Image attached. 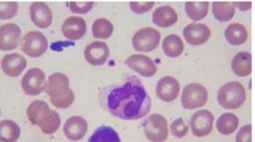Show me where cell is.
<instances>
[{
    "mask_svg": "<svg viewBox=\"0 0 255 142\" xmlns=\"http://www.w3.org/2000/svg\"><path fill=\"white\" fill-rule=\"evenodd\" d=\"M209 94L206 88L197 83L186 85L181 95V105L184 109L195 110L206 105Z\"/></svg>",
    "mask_w": 255,
    "mask_h": 142,
    "instance_id": "obj_5",
    "label": "cell"
},
{
    "mask_svg": "<svg viewBox=\"0 0 255 142\" xmlns=\"http://www.w3.org/2000/svg\"><path fill=\"white\" fill-rule=\"evenodd\" d=\"M18 9L17 2H0V20H10L15 17Z\"/></svg>",
    "mask_w": 255,
    "mask_h": 142,
    "instance_id": "obj_30",
    "label": "cell"
},
{
    "mask_svg": "<svg viewBox=\"0 0 255 142\" xmlns=\"http://www.w3.org/2000/svg\"><path fill=\"white\" fill-rule=\"evenodd\" d=\"M93 2H70L69 9L74 14H87L93 9Z\"/></svg>",
    "mask_w": 255,
    "mask_h": 142,
    "instance_id": "obj_32",
    "label": "cell"
},
{
    "mask_svg": "<svg viewBox=\"0 0 255 142\" xmlns=\"http://www.w3.org/2000/svg\"><path fill=\"white\" fill-rule=\"evenodd\" d=\"M69 84V79L64 73H55L49 76L44 90L55 108L67 109L73 104L75 96Z\"/></svg>",
    "mask_w": 255,
    "mask_h": 142,
    "instance_id": "obj_3",
    "label": "cell"
},
{
    "mask_svg": "<svg viewBox=\"0 0 255 142\" xmlns=\"http://www.w3.org/2000/svg\"><path fill=\"white\" fill-rule=\"evenodd\" d=\"M61 32L64 37L69 40H79L86 34L87 25L83 18L71 16L64 21Z\"/></svg>",
    "mask_w": 255,
    "mask_h": 142,
    "instance_id": "obj_18",
    "label": "cell"
},
{
    "mask_svg": "<svg viewBox=\"0 0 255 142\" xmlns=\"http://www.w3.org/2000/svg\"><path fill=\"white\" fill-rule=\"evenodd\" d=\"M46 76L39 68H32L21 79V88L27 96H38L45 90Z\"/></svg>",
    "mask_w": 255,
    "mask_h": 142,
    "instance_id": "obj_9",
    "label": "cell"
},
{
    "mask_svg": "<svg viewBox=\"0 0 255 142\" xmlns=\"http://www.w3.org/2000/svg\"><path fill=\"white\" fill-rule=\"evenodd\" d=\"M26 116L32 125H37L43 133L51 135L61 127L59 113L49 108L46 102L40 100L32 102L26 109Z\"/></svg>",
    "mask_w": 255,
    "mask_h": 142,
    "instance_id": "obj_2",
    "label": "cell"
},
{
    "mask_svg": "<svg viewBox=\"0 0 255 142\" xmlns=\"http://www.w3.org/2000/svg\"><path fill=\"white\" fill-rule=\"evenodd\" d=\"M128 68L145 78H151L157 72V66L150 57L144 55H132L125 61Z\"/></svg>",
    "mask_w": 255,
    "mask_h": 142,
    "instance_id": "obj_12",
    "label": "cell"
},
{
    "mask_svg": "<svg viewBox=\"0 0 255 142\" xmlns=\"http://www.w3.org/2000/svg\"><path fill=\"white\" fill-rule=\"evenodd\" d=\"M88 123L80 116H73L67 119L64 125L63 131L67 139L78 142L87 133Z\"/></svg>",
    "mask_w": 255,
    "mask_h": 142,
    "instance_id": "obj_19",
    "label": "cell"
},
{
    "mask_svg": "<svg viewBox=\"0 0 255 142\" xmlns=\"http://www.w3.org/2000/svg\"><path fill=\"white\" fill-rule=\"evenodd\" d=\"M99 100L108 113L124 120L143 119L151 110V97L136 76H127L124 83L103 88Z\"/></svg>",
    "mask_w": 255,
    "mask_h": 142,
    "instance_id": "obj_1",
    "label": "cell"
},
{
    "mask_svg": "<svg viewBox=\"0 0 255 142\" xmlns=\"http://www.w3.org/2000/svg\"><path fill=\"white\" fill-rule=\"evenodd\" d=\"M180 84L176 79L166 76L160 79L156 87V94L164 102H173L180 94Z\"/></svg>",
    "mask_w": 255,
    "mask_h": 142,
    "instance_id": "obj_16",
    "label": "cell"
},
{
    "mask_svg": "<svg viewBox=\"0 0 255 142\" xmlns=\"http://www.w3.org/2000/svg\"><path fill=\"white\" fill-rule=\"evenodd\" d=\"M49 48L46 37L38 31H31L25 34L20 49L25 55L32 58H38L44 55Z\"/></svg>",
    "mask_w": 255,
    "mask_h": 142,
    "instance_id": "obj_7",
    "label": "cell"
},
{
    "mask_svg": "<svg viewBox=\"0 0 255 142\" xmlns=\"http://www.w3.org/2000/svg\"><path fill=\"white\" fill-rule=\"evenodd\" d=\"M84 58L92 66H102L110 56L108 44L102 41H96L84 49Z\"/></svg>",
    "mask_w": 255,
    "mask_h": 142,
    "instance_id": "obj_13",
    "label": "cell"
},
{
    "mask_svg": "<svg viewBox=\"0 0 255 142\" xmlns=\"http://www.w3.org/2000/svg\"><path fill=\"white\" fill-rule=\"evenodd\" d=\"M239 119L234 113H226L222 114L216 123L218 131L223 136H230L238 130Z\"/></svg>",
    "mask_w": 255,
    "mask_h": 142,
    "instance_id": "obj_24",
    "label": "cell"
},
{
    "mask_svg": "<svg viewBox=\"0 0 255 142\" xmlns=\"http://www.w3.org/2000/svg\"><path fill=\"white\" fill-rule=\"evenodd\" d=\"M232 70L235 75L245 78L252 73V55L250 52H239L232 61Z\"/></svg>",
    "mask_w": 255,
    "mask_h": 142,
    "instance_id": "obj_21",
    "label": "cell"
},
{
    "mask_svg": "<svg viewBox=\"0 0 255 142\" xmlns=\"http://www.w3.org/2000/svg\"><path fill=\"white\" fill-rule=\"evenodd\" d=\"M20 137V128L12 120L0 121V142H16Z\"/></svg>",
    "mask_w": 255,
    "mask_h": 142,
    "instance_id": "obj_25",
    "label": "cell"
},
{
    "mask_svg": "<svg viewBox=\"0 0 255 142\" xmlns=\"http://www.w3.org/2000/svg\"><path fill=\"white\" fill-rule=\"evenodd\" d=\"M178 14L171 6L158 7L152 14V21L156 26L167 28L178 21Z\"/></svg>",
    "mask_w": 255,
    "mask_h": 142,
    "instance_id": "obj_20",
    "label": "cell"
},
{
    "mask_svg": "<svg viewBox=\"0 0 255 142\" xmlns=\"http://www.w3.org/2000/svg\"><path fill=\"white\" fill-rule=\"evenodd\" d=\"M30 16L35 26L45 29L53 21V13L49 6L44 2H34L30 6Z\"/></svg>",
    "mask_w": 255,
    "mask_h": 142,
    "instance_id": "obj_14",
    "label": "cell"
},
{
    "mask_svg": "<svg viewBox=\"0 0 255 142\" xmlns=\"http://www.w3.org/2000/svg\"><path fill=\"white\" fill-rule=\"evenodd\" d=\"M21 41V30L15 23L3 24L0 26V50L9 51L16 49Z\"/></svg>",
    "mask_w": 255,
    "mask_h": 142,
    "instance_id": "obj_11",
    "label": "cell"
},
{
    "mask_svg": "<svg viewBox=\"0 0 255 142\" xmlns=\"http://www.w3.org/2000/svg\"><path fill=\"white\" fill-rule=\"evenodd\" d=\"M27 66V61L23 55L18 53H10L3 56L1 61V68L6 75L16 78L23 73Z\"/></svg>",
    "mask_w": 255,
    "mask_h": 142,
    "instance_id": "obj_17",
    "label": "cell"
},
{
    "mask_svg": "<svg viewBox=\"0 0 255 142\" xmlns=\"http://www.w3.org/2000/svg\"><path fill=\"white\" fill-rule=\"evenodd\" d=\"M113 25L110 20L105 18H100L94 22L92 33L94 38L99 39H108L113 33Z\"/></svg>",
    "mask_w": 255,
    "mask_h": 142,
    "instance_id": "obj_29",
    "label": "cell"
},
{
    "mask_svg": "<svg viewBox=\"0 0 255 142\" xmlns=\"http://www.w3.org/2000/svg\"><path fill=\"white\" fill-rule=\"evenodd\" d=\"M246 90L239 82H228L220 89L218 103L227 110H237L246 102Z\"/></svg>",
    "mask_w": 255,
    "mask_h": 142,
    "instance_id": "obj_4",
    "label": "cell"
},
{
    "mask_svg": "<svg viewBox=\"0 0 255 142\" xmlns=\"http://www.w3.org/2000/svg\"><path fill=\"white\" fill-rule=\"evenodd\" d=\"M161 40V34L151 27H143L133 35L132 45L139 52H151L156 49Z\"/></svg>",
    "mask_w": 255,
    "mask_h": 142,
    "instance_id": "obj_8",
    "label": "cell"
},
{
    "mask_svg": "<svg viewBox=\"0 0 255 142\" xmlns=\"http://www.w3.org/2000/svg\"><path fill=\"white\" fill-rule=\"evenodd\" d=\"M236 141L238 142H252V128L251 125H244L241 128L237 137Z\"/></svg>",
    "mask_w": 255,
    "mask_h": 142,
    "instance_id": "obj_34",
    "label": "cell"
},
{
    "mask_svg": "<svg viewBox=\"0 0 255 142\" xmlns=\"http://www.w3.org/2000/svg\"><path fill=\"white\" fill-rule=\"evenodd\" d=\"M212 13L216 20L221 22H227L234 17L236 9L229 2H214Z\"/></svg>",
    "mask_w": 255,
    "mask_h": 142,
    "instance_id": "obj_26",
    "label": "cell"
},
{
    "mask_svg": "<svg viewBox=\"0 0 255 142\" xmlns=\"http://www.w3.org/2000/svg\"><path fill=\"white\" fill-rule=\"evenodd\" d=\"M145 137L151 142H164L168 137V124L164 117L153 113L142 124Z\"/></svg>",
    "mask_w": 255,
    "mask_h": 142,
    "instance_id": "obj_6",
    "label": "cell"
},
{
    "mask_svg": "<svg viewBox=\"0 0 255 142\" xmlns=\"http://www.w3.org/2000/svg\"><path fill=\"white\" fill-rule=\"evenodd\" d=\"M90 142H120L119 134L113 128L101 126L97 128L89 139Z\"/></svg>",
    "mask_w": 255,
    "mask_h": 142,
    "instance_id": "obj_28",
    "label": "cell"
},
{
    "mask_svg": "<svg viewBox=\"0 0 255 142\" xmlns=\"http://www.w3.org/2000/svg\"><path fill=\"white\" fill-rule=\"evenodd\" d=\"M215 117L209 110L197 111L191 116L190 121L191 132L195 137H205L213 131Z\"/></svg>",
    "mask_w": 255,
    "mask_h": 142,
    "instance_id": "obj_10",
    "label": "cell"
},
{
    "mask_svg": "<svg viewBox=\"0 0 255 142\" xmlns=\"http://www.w3.org/2000/svg\"><path fill=\"white\" fill-rule=\"evenodd\" d=\"M162 50L167 56L170 58L179 57L185 49V45L180 36L170 34L162 41Z\"/></svg>",
    "mask_w": 255,
    "mask_h": 142,
    "instance_id": "obj_23",
    "label": "cell"
},
{
    "mask_svg": "<svg viewBox=\"0 0 255 142\" xmlns=\"http://www.w3.org/2000/svg\"><path fill=\"white\" fill-rule=\"evenodd\" d=\"M248 31L246 27L240 23L231 24L225 31V38L232 45H242L246 43L248 39Z\"/></svg>",
    "mask_w": 255,
    "mask_h": 142,
    "instance_id": "obj_22",
    "label": "cell"
},
{
    "mask_svg": "<svg viewBox=\"0 0 255 142\" xmlns=\"http://www.w3.org/2000/svg\"><path fill=\"white\" fill-rule=\"evenodd\" d=\"M209 2H186L185 9L191 20L197 21L206 17L209 13Z\"/></svg>",
    "mask_w": 255,
    "mask_h": 142,
    "instance_id": "obj_27",
    "label": "cell"
},
{
    "mask_svg": "<svg viewBox=\"0 0 255 142\" xmlns=\"http://www.w3.org/2000/svg\"><path fill=\"white\" fill-rule=\"evenodd\" d=\"M155 5L154 2H131L129 7L131 10L138 15H142L150 11Z\"/></svg>",
    "mask_w": 255,
    "mask_h": 142,
    "instance_id": "obj_33",
    "label": "cell"
},
{
    "mask_svg": "<svg viewBox=\"0 0 255 142\" xmlns=\"http://www.w3.org/2000/svg\"><path fill=\"white\" fill-rule=\"evenodd\" d=\"M171 134L176 138H183L186 137L189 131L188 125H186L184 119H175L170 125Z\"/></svg>",
    "mask_w": 255,
    "mask_h": 142,
    "instance_id": "obj_31",
    "label": "cell"
},
{
    "mask_svg": "<svg viewBox=\"0 0 255 142\" xmlns=\"http://www.w3.org/2000/svg\"><path fill=\"white\" fill-rule=\"evenodd\" d=\"M183 35L186 42L191 45H202L209 40L211 35L209 26L203 23L189 24L183 30Z\"/></svg>",
    "mask_w": 255,
    "mask_h": 142,
    "instance_id": "obj_15",
    "label": "cell"
},
{
    "mask_svg": "<svg viewBox=\"0 0 255 142\" xmlns=\"http://www.w3.org/2000/svg\"><path fill=\"white\" fill-rule=\"evenodd\" d=\"M234 7H237L238 9L242 11H247L250 10L252 8V3L251 2H234L232 3Z\"/></svg>",
    "mask_w": 255,
    "mask_h": 142,
    "instance_id": "obj_35",
    "label": "cell"
},
{
    "mask_svg": "<svg viewBox=\"0 0 255 142\" xmlns=\"http://www.w3.org/2000/svg\"><path fill=\"white\" fill-rule=\"evenodd\" d=\"M0 114H1V112H0Z\"/></svg>",
    "mask_w": 255,
    "mask_h": 142,
    "instance_id": "obj_36",
    "label": "cell"
}]
</instances>
